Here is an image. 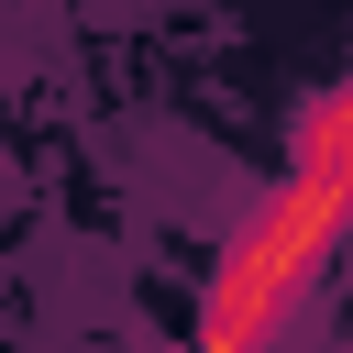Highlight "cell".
<instances>
[{
	"mask_svg": "<svg viewBox=\"0 0 353 353\" xmlns=\"http://www.w3.org/2000/svg\"><path fill=\"white\" fill-rule=\"evenodd\" d=\"M353 243V77L298 121L287 176L265 188V210L221 243V287L199 309V342H254L298 309V287Z\"/></svg>",
	"mask_w": 353,
	"mask_h": 353,
	"instance_id": "6da1fadb",
	"label": "cell"
}]
</instances>
